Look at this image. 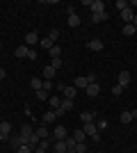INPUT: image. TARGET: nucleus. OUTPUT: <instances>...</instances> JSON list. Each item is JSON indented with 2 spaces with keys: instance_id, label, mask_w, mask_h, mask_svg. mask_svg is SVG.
<instances>
[{
  "instance_id": "obj_1",
  "label": "nucleus",
  "mask_w": 137,
  "mask_h": 153,
  "mask_svg": "<svg viewBox=\"0 0 137 153\" xmlns=\"http://www.w3.org/2000/svg\"><path fill=\"white\" fill-rule=\"evenodd\" d=\"M82 5L89 7L91 14H101V12H105V2H103V0H82Z\"/></svg>"
},
{
  "instance_id": "obj_2",
  "label": "nucleus",
  "mask_w": 137,
  "mask_h": 153,
  "mask_svg": "<svg viewBox=\"0 0 137 153\" xmlns=\"http://www.w3.org/2000/svg\"><path fill=\"white\" fill-rule=\"evenodd\" d=\"M117 85H119V87H124V89H126V87H128V85H130V71H121V73H119V78H117Z\"/></svg>"
},
{
  "instance_id": "obj_3",
  "label": "nucleus",
  "mask_w": 137,
  "mask_h": 153,
  "mask_svg": "<svg viewBox=\"0 0 137 153\" xmlns=\"http://www.w3.org/2000/svg\"><path fill=\"white\" fill-rule=\"evenodd\" d=\"M82 130H85V135H91V137H94V140H101V135H98V128H96V123L91 121V123H85V128H82Z\"/></svg>"
},
{
  "instance_id": "obj_4",
  "label": "nucleus",
  "mask_w": 137,
  "mask_h": 153,
  "mask_svg": "<svg viewBox=\"0 0 137 153\" xmlns=\"http://www.w3.org/2000/svg\"><path fill=\"white\" fill-rule=\"evenodd\" d=\"M69 135H66V128L64 126H57L55 130H53V142H62V140H66Z\"/></svg>"
},
{
  "instance_id": "obj_5",
  "label": "nucleus",
  "mask_w": 137,
  "mask_h": 153,
  "mask_svg": "<svg viewBox=\"0 0 137 153\" xmlns=\"http://www.w3.org/2000/svg\"><path fill=\"white\" fill-rule=\"evenodd\" d=\"M87 96H91V98H96V96L98 94H101V87H98V82H89V85H87Z\"/></svg>"
},
{
  "instance_id": "obj_6",
  "label": "nucleus",
  "mask_w": 137,
  "mask_h": 153,
  "mask_svg": "<svg viewBox=\"0 0 137 153\" xmlns=\"http://www.w3.org/2000/svg\"><path fill=\"white\" fill-rule=\"evenodd\" d=\"M121 19H124V25H128V23H133V19H135V12H133L130 7H126L124 12H121Z\"/></svg>"
},
{
  "instance_id": "obj_7",
  "label": "nucleus",
  "mask_w": 137,
  "mask_h": 153,
  "mask_svg": "<svg viewBox=\"0 0 137 153\" xmlns=\"http://www.w3.org/2000/svg\"><path fill=\"white\" fill-rule=\"evenodd\" d=\"M87 76H78L76 78V80H73V87H76V89H87Z\"/></svg>"
},
{
  "instance_id": "obj_8",
  "label": "nucleus",
  "mask_w": 137,
  "mask_h": 153,
  "mask_svg": "<svg viewBox=\"0 0 137 153\" xmlns=\"http://www.w3.org/2000/svg\"><path fill=\"white\" fill-rule=\"evenodd\" d=\"M76 91H78V89H76L73 85H64L62 94H64V98H71V101H73V98H76Z\"/></svg>"
},
{
  "instance_id": "obj_9",
  "label": "nucleus",
  "mask_w": 137,
  "mask_h": 153,
  "mask_svg": "<svg viewBox=\"0 0 137 153\" xmlns=\"http://www.w3.org/2000/svg\"><path fill=\"white\" fill-rule=\"evenodd\" d=\"M55 119H57L55 110H48V112H46V114L41 117V123H44V126H48V123H50V121H55Z\"/></svg>"
},
{
  "instance_id": "obj_10",
  "label": "nucleus",
  "mask_w": 137,
  "mask_h": 153,
  "mask_svg": "<svg viewBox=\"0 0 137 153\" xmlns=\"http://www.w3.org/2000/svg\"><path fill=\"white\" fill-rule=\"evenodd\" d=\"M9 144H12V149H19V146H23V144H27V140L23 137V135H19V137H12Z\"/></svg>"
},
{
  "instance_id": "obj_11",
  "label": "nucleus",
  "mask_w": 137,
  "mask_h": 153,
  "mask_svg": "<svg viewBox=\"0 0 137 153\" xmlns=\"http://www.w3.org/2000/svg\"><path fill=\"white\" fill-rule=\"evenodd\" d=\"M87 46H89V51H96V53H98V51H103V41H101V39H91Z\"/></svg>"
},
{
  "instance_id": "obj_12",
  "label": "nucleus",
  "mask_w": 137,
  "mask_h": 153,
  "mask_svg": "<svg viewBox=\"0 0 137 153\" xmlns=\"http://www.w3.org/2000/svg\"><path fill=\"white\" fill-rule=\"evenodd\" d=\"M27 44H39V34H37V32H27V34H25V46Z\"/></svg>"
},
{
  "instance_id": "obj_13",
  "label": "nucleus",
  "mask_w": 137,
  "mask_h": 153,
  "mask_svg": "<svg viewBox=\"0 0 137 153\" xmlns=\"http://www.w3.org/2000/svg\"><path fill=\"white\" fill-rule=\"evenodd\" d=\"M21 135H23V137H25L27 142H30V137H32L34 135V130H32V126H30V123H25V126L21 128Z\"/></svg>"
},
{
  "instance_id": "obj_14",
  "label": "nucleus",
  "mask_w": 137,
  "mask_h": 153,
  "mask_svg": "<svg viewBox=\"0 0 137 153\" xmlns=\"http://www.w3.org/2000/svg\"><path fill=\"white\" fill-rule=\"evenodd\" d=\"M53 149L57 153H69V149H66V142L62 140V142H53Z\"/></svg>"
},
{
  "instance_id": "obj_15",
  "label": "nucleus",
  "mask_w": 137,
  "mask_h": 153,
  "mask_svg": "<svg viewBox=\"0 0 137 153\" xmlns=\"http://www.w3.org/2000/svg\"><path fill=\"white\" fill-rule=\"evenodd\" d=\"M48 146H50V140H41L39 146L34 149V153H46V151H48Z\"/></svg>"
},
{
  "instance_id": "obj_16",
  "label": "nucleus",
  "mask_w": 137,
  "mask_h": 153,
  "mask_svg": "<svg viewBox=\"0 0 137 153\" xmlns=\"http://www.w3.org/2000/svg\"><path fill=\"white\" fill-rule=\"evenodd\" d=\"M107 21V12H101V14H91V23H103Z\"/></svg>"
},
{
  "instance_id": "obj_17",
  "label": "nucleus",
  "mask_w": 137,
  "mask_h": 153,
  "mask_svg": "<svg viewBox=\"0 0 137 153\" xmlns=\"http://www.w3.org/2000/svg\"><path fill=\"white\" fill-rule=\"evenodd\" d=\"M80 25V16L78 14H69V27H78Z\"/></svg>"
},
{
  "instance_id": "obj_18",
  "label": "nucleus",
  "mask_w": 137,
  "mask_h": 153,
  "mask_svg": "<svg viewBox=\"0 0 137 153\" xmlns=\"http://www.w3.org/2000/svg\"><path fill=\"white\" fill-rule=\"evenodd\" d=\"M55 73H57V71L53 69L50 64H48V66H46V69H44V78H46V80H53V78H55Z\"/></svg>"
},
{
  "instance_id": "obj_19",
  "label": "nucleus",
  "mask_w": 137,
  "mask_h": 153,
  "mask_svg": "<svg viewBox=\"0 0 137 153\" xmlns=\"http://www.w3.org/2000/svg\"><path fill=\"white\" fill-rule=\"evenodd\" d=\"M80 119H82V123H91L94 119H96V114H94V112H82Z\"/></svg>"
},
{
  "instance_id": "obj_20",
  "label": "nucleus",
  "mask_w": 137,
  "mask_h": 153,
  "mask_svg": "<svg viewBox=\"0 0 137 153\" xmlns=\"http://www.w3.org/2000/svg\"><path fill=\"white\" fill-rule=\"evenodd\" d=\"M27 51H30V48H27L25 44H21L19 48H16V57H27Z\"/></svg>"
},
{
  "instance_id": "obj_21",
  "label": "nucleus",
  "mask_w": 137,
  "mask_h": 153,
  "mask_svg": "<svg viewBox=\"0 0 137 153\" xmlns=\"http://www.w3.org/2000/svg\"><path fill=\"white\" fill-rule=\"evenodd\" d=\"M0 133L7 137V135L12 133V123H9V121H2V123H0Z\"/></svg>"
},
{
  "instance_id": "obj_22",
  "label": "nucleus",
  "mask_w": 137,
  "mask_h": 153,
  "mask_svg": "<svg viewBox=\"0 0 137 153\" xmlns=\"http://www.w3.org/2000/svg\"><path fill=\"white\" fill-rule=\"evenodd\" d=\"M59 108L64 110V112H69V110H73V101L71 98H62V105H59Z\"/></svg>"
},
{
  "instance_id": "obj_23",
  "label": "nucleus",
  "mask_w": 137,
  "mask_h": 153,
  "mask_svg": "<svg viewBox=\"0 0 137 153\" xmlns=\"http://www.w3.org/2000/svg\"><path fill=\"white\" fill-rule=\"evenodd\" d=\"M34 133L39 135V140H48V128H46V126H39Z\"/></svg>"
},
{
  "instance_id": "obj_24",
  "label": "nucleus",
  "mask_w": 137,
  "mask_h": 153,
  "mask_svg": "<svg viewBox=\"0 0 137 153\" xmlns=\"http://www.w3.org/2000/svg\"><path fill=\"white\" fill-rule=\"evenodd\" d=\"M30 85H32V89H34V91H39L41 87H44V80H39V78H32V80H30Z\"/></svg>"
},
{
  "instance_id": "obj_25",
  "label": "nucleus",
  "mask_w": 137,
  "mask_h": 153,
  "mask_svg": "<svg viewBox=\"0 0 137 153\" xmlns=\"http://www.w3.org/2000/svg\"><path fill=\"white\" fill-rule=\"evenodd\" d=\"M119 121H121V123H130L133 114H130V112H121V114H119Z\"/></svg>"
},
{
  "instance_id": "obj_26",
  "label": "nucleus",
  "mask_w": 137,
  "mask_h": 153,
  "mask_svg": "<svg viewBox=\"0 0 137 153\" xmlns=\"http://www.w3.org/2000/svg\"><path fill=\"white\" fill-rule=\"evenodd\" d=\"M107 126H110V121H107V119H98V121H96L98 133H101V130H107Z\"/></svg>"
},
{
  "instance_id": "obj_27",
  "label": "nucleus",
  "mask_w": 137,
  "mask_h": 153,
  "mask_svg": "<svg viewBox=\"0 0 137 153\" xmlns=\"http://www.w3.org/2000/svg\"><path fill=\"white\" fill-rule=\"evenodd\" d=\"M39 46H41V48H46V51H50V48H53V46H55V44H53L50 39L46 37V39H41V41H39Z\"/></svg>"
},
{
  "instance_id": "obj_28",
  "label": "nucleus",
  "mask_w": 137,
  "mask_h": 153,
  "mask_svg": "<svg viewBox=\"0 0 137 153\" xmlns=\"http://www.w3.org/2000/svg\"><path fill=\"white\" fill-rule=\"evenodd\" d=\"M59 55H62V48H59V46L55 44V46H53V48H50V57H53V59H57Z\"/></svg>"
},
{
  "instance_id": "obj_29",
  "label": "nucleus",
  "mask_w": 137,
  "mask_h": 153,
  "mask_svg": "<svg viewBox=\"0 0 137 153\" xmlns=\"http://www.w3.org/2000/svg\"><path fill=\"white\" fill-rule=\"evenodd\" d=\"M48 101H50V110H57L59 105H62V98H55V96H50Z\"/></svg>"
},
{
  "instance_id": "obj_30",
  "label": "nucleus",
  "mask_w": 137,
  "mask_h": 153,
  "mask_svg": "<svg viewBox=\"0 0 137 153\" xmlns=\"http://www.w3.org/2000/svg\"><path fill=\"white\" fill-rule=\"evenodd\" d=\"M135 32H137V30H135V27L130 25V23H128V25H124V37H133Z\"/></svg>"
},
{
  "instance_id": "obj_31",
  "label": "nucleus",
  "mask_w": 137,
  "mask_h": 153,
  "mask_svg": "<svg viewBox=\"0 0 137 153\" xmlns=\"http://www.w3.org/2000/svg\"><path fill=\"white\" fill-rule=\"evenodd\" d=\"M85 137H87L85 130H76V133H73V140L76 142H85Z\"/></svg>"
},
{
  "instance_id": "obj_32",
  "label": "nucleus",
  "mask_w": 137,
  "mask_h": 153,
  "mask_svg": "<svg viewBox=\"0 0 137 153\" xmlns=\"http://www.w3.org/2000/svg\"><path fill=\"white\" fill-rule=\"evenodd\" d=\"M34 94H37V98H39V101H48V98H50L46 89H39V91H34Z\"/></svg>"
},
{
  "instance_id": "obj_33",
  "label": "nucleus",
  "mask_w": 137,
  "mask_h": 153,
  "mask_svg": "<svg viewBox=\"0 0 137 153\" xmlns=\"http://www.w3.org/2000/svg\"><path fill=\"white\" fill-rule=\"evenodd\" d=\"M57 37H59V30H57V27H53V30L48 32V39H50L53 44H55V39H57Z\"/></svg>"
},
{
  "instance_id": "obj_34",
  "label": "nucleus",
  "mask_w": 137,
  "mask_h": 153,
  "mask_svg": "<svg viewBox=\"0 0 137 153\" xmlns=\"http://www.w3.org/2000/svg\"><path fill=\"white\" fill-rule=\"evenodd\" d=\"M76 153H87V146H85V142H78V144H76Z\"/></svg>"
},
{
  "instance_id": "obj_35",
  "label": "nucleus",
  "mask_w": 137,
  "mask_h": 153,
  "mask_svg": "<svg viewBox=\"0 0 137 153\" xmlns=\"http://www.w3.org/2000/svg\"><path fill=\"white\" fill-rule=\"evenodd\" d=\"M126 7H130L128 2H126V0H117V9H119V12H124Z\"/></svg>"
},
{
  "instance_id": "obj_36",
  "label": "nucleus",
  "mask_w": 137,
  "mask_h": 153,
  "mask_svg": "<svg viewBox=\"0 0 137 153\" xmlns=\"http://www.w3.org/2000/svg\"><path fill=\"white\" fill-rule=\"evenodd\" d=\"M16 153H32V149L27 146V144H23V146H19V149H16Z\"/></svg>"
},
{
  "instance_id": "obj_37",
  "label": "nucleus",
  "mask_w": 137,
  "mask_h": 153,
  "mask_svg": "<svg viewBox=\"0 0 137 153\" xmlns=\"http://www.w3.org/2000/svg\"><path fill=\"white\" fill-rule=\"evenodd\" d=\"M50 66H53L55 71H57L59 66H62V59H59V57H57V59H50Z\"/></svg>"
},
{
  "instance_id": "obj_38",
  "label": "nucleus",
  "mask_w": 137,
  "mask_h": 153,
  "mask_svg": "<svg viewBox=\"0 0 137 153\" xmlns=\"http://www.w3.org/2000/svg\"><path fill=\"white\" fill-rule=\"evenodd\" d=\"M27 59H30V62H32V59H37V51H34V48H30V51H27Z\"/></svg>"
},
{
  "instance_id": "obj_39",
  "label": "nucleus",
  "mask_w": 137,
  "mask_h": 153,
  "mask_svg": "<svg viewBox=\"0 0 137 153\" xmlns=\"http://www.w3.org/2000/svg\"><path fill=\"white\" fill-rule=\"evenodd\" d=\"M121 91H124V87H119V85L112 87V94H114V96H121Z\"/></svg>"
},
{
  "instance_id": "obj_40",
  "label": "nucleus",
  "mask_w": 137,
  "mask_h": 153,
  "mask_svg": "<svg viewBox=\"0 0 137 153\" xmlns=\"http://www.w3.org/2000/svg\"><path fill=\"white\" fill-rule=\"evenodd\" d=\"M50 87H53V80H44V87H41V89L50 91Z\"/></svg>"
},
{
  "instance_id": "obj_41",
  "label": "nucleus",
  "mask_w": 137,
  "mask_h": 153,
  "mask_svg": "<svg viewBox=\"0 0 137 153\" xmlns=\"http://www.w3.org/2000/svg\"><path fill=\"white\" fill-rule=\"evenodd\" d=\"M5 76H7V73H5V69H0V80H5Z\"/></svg>"
},
{
  "instance_id": "obj_42",
  "label": "nucleus",
  "mask_w": 137,
  "mask_h": 153,
  "mask_svg": "<svg viewBox=\"0 0 137 153\" xmlns=\"http://www.w3.org/2000/svg\"><path fill=\"white\" fill-rule=\"evenodd\" d=\"M130 25H133V27H135V30H137V16H135V19H133V23H130Z\"/></svg>"
},
{
  "instance_id": "obj_43",
  "label": "nucleus",
  "mask_w": 137,
  "mask_h": 153,
  "mask_svg": "<svg viewBox=\"0 0 137 153\" xmlns=\"http://www.w3.org/2000/svg\"><path fill=\"white\" fill-rule=\"evenodd\" d=\"M130 114H133V119H137V108H135V110H133Z\"/></svg>"
},
{
  "instance_id": "obj_44",
  "label": "nucleus",
  "mask_w": 137,
  "mask_h": 153,
  "mask_svg": "<svg viewBox=\"0 0 137 153\" xmlns=\"http://www.w3.org/2000/svg\"><path fill=\"white\" fill-rule=\"evenodd\" d=\"M7 140V137H5V135H2V133H0V142H5Z\"/></svg>"
},
{
  "instance_id": "obj_45",
  "label": "nucleus",
  "mask_w": 137,
  "mask_h": 153,
  "mask_svg": "<svg viewBox=\"0 0 137 153\" xmlns=\"http://www.w3.org/2000/svg\"><path fill=\"white\" fill-rule=\"evenodd\" d=\"M0 46H2V41H0Z\"/></svg>"
},
{
  "instance_id": "obj_46",
  "label": "nucleus",
  "mask_w": 137,
  "mask_h": 153,
  "mask_svg": "<svg viewBox=\"0 0 137 153\" xmlns=\"http://www.w3.org/2000/svg\"><path fill=\"white\" fill-rule=\"evenodd\" d=\"M53 153H57V151H53Z\"/></svg>"
}]
</instances>
